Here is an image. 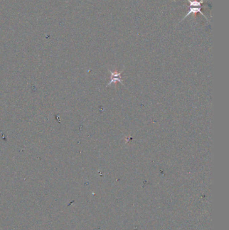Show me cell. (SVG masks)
<instances>
[{
  "label": "cell",
  "mask_w": 229,
  "mask_h": 230,
  "mask_svg": "<svg viewBox=\"0 0 229 230\" xmlns=\"http://www.w3.org/2000/svg\"><path fill=\"white\" fill-rule=\"evenodd\" d=\"M197 12H199V13H200V14H202V15L203 17L205 18L206 20L209 21L208 19V18H207V17L205 16V14L202 12L201 6H200V7H191L190 9V11H189L188 13L186 14V15L185 16V17L184 18L183 20H184V19L186 18L187 17H188L189 16H190V14H195V13H197Z\"/></svg>",
  "instance_id": "1"
},
{
  "label": "cell",
  "mask_w": 229,
  "mask_h": 230,
  "mask_svg": "<svg viewBox=\"0 0 229 230\" xmlns=\"http://www.w3.org/2000/svg\"><path fill=\"white\" fill-rule=\"evenodd\" d=\"M188 1L190 3V7H200L205 0H200V1H197V0H188Z\"/></svg>",
  "instance_id": "2"
}]
</instances>
